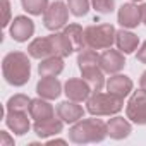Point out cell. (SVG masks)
Instances as JSON below:
<instances>
[{
  "label": "cell",
  "mask_w": 146,
  "mask_h": 146,
  "mask_svg": "<svg viewBox=\"0 0 146 146\" xmlns=\"http://www.w3.org/2000/svg\"><path fill=\"white\" fill-rule=\"evenodd\" d=\"M107 136V124L100 119H81L69 129V139L76 144L102 143Z\"/></svg>",
  "instance_id": "3"
},
{
  "label": "cell",
  "mask_w": 146,
  "mask_h": 146,
  "mask_svg": "<svg viewBox=\"0 0 146 146\" xmlns=\"http://www.w3.org/2000/svg\"><path fill=\"white\" fill-rule=\"evenodd\" d=\"M0 146H14V139L5 131H0Z\"/></svg>",
  "instance_id": "29"
},
{
  "label": "cell",
  "mask_w": 146,
  "mask_h": 146,
  "mask_svg": "<svg viewBox=\"0 0 146 146\" xmlns=\"http://www.w3.org/2000/svg\"><path fill=\"white\" fill-rule=\"evenodd\" d=\"M78 67L81 70V78L90 84V88L95 91H102L107 84L105 72L100 67V53L91 48H84L78 55Z\"/></svg>",
  "instance_id": "2"
},
{
  "label": "cell",
  "mask_w": 146,
  "mask_h": 146,
  "mask_svg": "<svg viewBox=\"0 0 146 146\" xmlns=\"http://www.w3.org/2000/svg\"><path fill=\"white\" fill-rule=\"evenodd\" d=\"M84 112L86 110L78 102H72L69 98L57 105V117H60L65 124H76L78 120L84 117Z\"/></svg>",
  "instance_id": "11"
},
{
  "label": "cell",
  "mask_w": 146,
  "mask_h": 146,
  "mask_svg": "<svg viewBox=\"0 0 146 146\" xmlns=\"http://www.w3.org/2000/svg\"><path fill=\"white\" fill-rule=\"evenodd\" d=\"M29 105H31V98L28 95L17 93V95L9 98L5 110L7 112H29Z\"/></svg>",
  "instance_id": "24"
},
{
  "label": "cell",
  "mask_w": 146,
  "mask_h": 146,
  "mask_svg": "<svg viewBox=\"0 0 146 146\" xmlns=\"http://www.w3.org/2000/svg\"><path fill=\"white\" fill-rule=\"evenodd\" d=\"M29 112H7L5 113V125L16 134V136H24L29 129V119H28Z\"/></svg>",
  "instance_id": "16"
},
{
  "label": "cell",
  "mask_w": 146,
  "mask_h": 146,
  "mask_svg": "<svg viewBox=\"0 0 146 146\" xmlns=\"http://www.w3.org/2000/svg\"><path fill=\"white\" fill-rule=\"evenodd\" d=\"M2 74L5 81L14 88H21L28 84L31 78V60L28 53L9 52L2 60Z\"/></svg>",
  "instance_id": "1"
},
{
  "label": "cell",
  "mask_w": 146,
  "mask_h": 146,
  "mask_svg": "<svg viewBox=\"0 0 146 146\" xmlns=\"http://www.w3.org/2000/svg\"><path fill=\"white\" fill-rule=\"evenodd\" d=\"M69 11L72 16L76 17H83L90 12V7H91V0H69Z\"/></svg>",
  "instance_id": "26"
},
{
  "label": "cell",
  "mask_w": 146,
  "mask_h": 146,
  "mask_svg": "<svg viewBox=\"0 0 146 146\" xmlns=\"http://www.w3.org/2000/svg\"><path fill=\"white\" fill-rule=\"evenodd\" d=\"M23 9L31 16H41L48 9V0H21Z\"/></svg>",
  "instance_id": "25"
},
{
  "label": "cell",
  "mask_w": 146,
  "mask_h": 146,
  "mask_svg": "<svg viewBox=\"0 0 146 146\" xmlns=\"http://www.w3.org/2000/svg\"><path fill=\"white\" fill-rule=\"evenodd\" d=\"M139 86L143 88V90H146V70L141 74V78H139Z\"/></svg>",
  "instance_id": "32"
},
{
  "label": "cell",
  "mask_w": 146,
  "mask_h": 146,
  "mask_svg": "<svg viewBox=\"0 0 146 146\" xmlns=\"http://www.w3.org/2000/svg\"><path fill=\"white\" fill-rule=\"evenodd\" d=\"M100 67L103 69L105 74H117L125 67L124 53L119 48L117 50L107 48L103 53H100Z\"/></svg>",
  "instance_id": "10"
},
{
  "label": "cell",
  "mask_w": 146,
  "mask_h": 146,
  "mask_svg": "<svg viewBox=\"0 0 146 146\" xmlns=\"http://www.w3.org/2000/svg\"><path fill=\"white\" fill-rule=\"evenodd\" d=\"M117 21L122 28L125 29H132L137 28L141 24V14H139V7L136 4H124L119 12H117Z\"/></svg>",
  "instance_id": "14"
},
{
  "label": "cell",
  "mask_w": 146,
  "mask_h": 146,
  "mask_svg": "<svg viewBox=\"0 0 146 146\" xmlns=\"http://www.w3.org/2000/svg\"><path fill=\"white\" fill-rule=\"evenodd\" d=\"M29 117L33 120H43V119H50L55 117V108L50 103V100H45L41 96L33 98L31 105H29Z\"/></svg>",
  "instance_id": "20"
},
{
  "label": "cell",
  "mask_w": 146,
  "mask_h": 146,
  "mask_svg": "<svg viewBox=\"0 0 146 146\" xmlns=\"http://www.w3.org/2000/svg\"><path fill=\"white\" fill-rule=\"evenodd\" d=\"M139 14H141V23L146 26V2H143L139 5Z\"/></svg>",
  "instance_id": "31"
},
{
  "label": "cell",
  "mask_w": 146,
  "mask_h": 146,
  "mask_svg": "<svg viewBox=\"0 0 146 146\" xmlns=\"http://www.w3.org/2000/svg\"><path fill=\"white\" fill-rule=\"evenodd\" d=\"M131 2H144V0H131Z\"/></svg>",
  "instance_id": "34"
},
{
  "label": "cell",
  "mask_w": 146,
  "mask_h": 146,
  "mask_svg": "<svg viewBox=\"0 0 146 146\" xmlns=\"http://www.w3.org/2000/svg\"><path fill=\"white\" fill-rule=\"evenodd\" d=\"M69 5L64 0H55L43 14V26L50 31H58L65 28L69 23Z\"/></svg>",
  "instance_id": "6"
},
{
  "label": "cell",
  "mask_w": 146,
  "mask_h": 146,
  "mask_svg": "<svg viewBox=\"0 0 146 146\" xmlns=\"http://www.w3.org/2000/svg\"><path fill=\"white\" fill-rule=\"evenodd\" d=\"M64 124H65V122H64L60 117H58V119L50 117V119H43V120H35L33 131H35V134H36L38 137L48 139V137H52V136L60 134V132L64 131Z\"/></svg>",
  "instance_id": "12"
},
{
  "label": "cell",
  "mask_w": 146,
  "mask_h": 146,
  "mask_svg": "<svg viewBox=\"0 0 146 146\" xmlns=\"http://www.w3.org/2000/svg\"><path fill=\"white\" fill-rule=\"evenodd\" d=\"M105 88H107L108 93H113V95H117V96H120V98H125V96H129V95L132 93L134 83H132V79H131L129 76L119 74V72H117V74H112V76L108 78Z\"/></svg>",
  "instance_id": "13"
},
{
  "label": "cell",
  "mask_w": 146,
  "mask_h": 146,
  "mask_svg": "<svg viewBox=\"0 0 146 146\" xmlns=\"http://www.w3.org/2000/svg\"><path fill=\"white\" fill-rule=\"evenodd\" d=\"M136 58H137L141 64H146V41L137 48V55H136Z\"/></svg>",
  "instance_id": "30"
},
{
  "label": "cell",
  "mask_w": 146,
  "mask_h": 146,
  "mask_svg": "<svg viewBox=\"0 0 146 146\" xmlns=\"http://www.w3.org/2000/svg\"><path fill=\"white\" fill-rule=\"evenodd\" d=\"M48 38H50V43H52L53 55H58V57H64L65 58V57H69V55L74 53V50H72V46H70V43H69V40L65 38L64 33L53 31L52 35H48Z\"/></svg>",
  "instance_id": "23"
},
{
  "label": "cell",
  "mask_w": 146,
  "mask_h": 146,
  "mask_svg": "<svg viewBox=\"0 0 146 146\" xmlns=\"http://www.w3.org/2000/svg\"><path fill=\"white\" fill-rule=\"evenodd\" d=\"M107 131H108V136L115 141H120V139H125L131 132H132V125L129 122V119H124V117H112L108 122H107Z\"/></svg>",
  "instance_id": "18"
},
{
  "label": "cell",
  "mask_w": 146,
  "mask_h": 146,
  "mask_svg": "<svg viewBox=\"0 0 146 146\" xmlns=\"http://www.w3.org/2000/svg\"><path fill=\"white\" fill-rule=\"evenodd\" d=\"M36 93L45 100H57L62 95V83L57 78H41L36 83Z\"/></svg>",
  "instance_id": "15"
},
{
  "label": "cell",
  "mask_w": 146,
  "mask_h": 146,
  "mask_svg": "<svg viewBox=\"0 0 146 146\" xmlns=\"http://www.w3.org/2000/svg\"><path fill=\"white\" fill-rule=\"evenodd\" d=\"M91 7L98 14H110L115 11V0H91Z\"/></svg>",
  "instance_id": "27"
},
{
  "label": "cell",
  "mask_w": 146,
  "mask_h": 146,
  "mask_svg": "<svg viewBox=\"0 0 146 146\" xmlns=\"http://www.w3.org/2000/svg\"><path fill=\"white\" fill-rule=\"evenodd\" d=\"M9 23H12L11 21V2L9 0H4V23H2V26L7 28Z\"/></svg>",
  "instance_id": "28"
},
{
  "label": "cell",
  "mask_w": 146,
  "mask_h": 146,
  "mask_svg": "<svg viewBox=\"0 0 146 146\" xmlns=\"http://www.w3.org/2000/svg\"><path fill=\"white\" fill-rule=\"evenodd\" d=\"M65 143H67L65 139H50L46 144H65Z\"/></svg>",
  "instance_id": "33"
},
{
  "label": "cell",
  "mask_w": 146,
  "mask_h": 146,
  "mask_svg": "<svg viewBox=\"0 0 146 146\" xmlns=\"http://www.w3.org/2000/svg\"><path fill=\"white\" fill-rule=\"evenodd\" d=\"M62 33L69 40V43H70V46H72L74 52H81V50L86 48V45H84V29L79 24H76V23L74 24H67Z\"/></svg>",
  "instance_id": "22"
},
{
  "label": "cell",
  "mask_w": 146,
  "mask_h": 146,
  "mask_svg": "<svg viewBox=\"0 0 146 146\" xmlns=\"http://www.w3.org/2000/svg\"><path fill=\"white\" fill-rule=\"evenodd\" d=\"M125 117L136 125H146V90L139 88L131 93L125 105Z\"/></svg>",
  "instance_id": "7"
},
{
  "label": "cell",
  "mask_w": 146,
  "mask_h": 146,
  "mask_svg": "<svg viewBox=\"0 0 146 146\" xmlns=\"http://www.w3.org/2000/svg\"><path fill=\"white\" fill-rule=\"evenodd\" d=\"M9 33L14 41L17 43H26L33 35H35V23L28 16H16L11 23Z\"/></svg>",
  "instance_id": "8"
},
{
  "label": "cell",
  "mask_w": 146,
  "mask_h": 146,
  "mask_svg": "<svg viewBox=\"0 0 146 146\" xmlns=\"http://www.w3.org/2000/svg\"><path fill=\"white\" fill-rule=\"evenodd\" d=\"M115 45L117 48L124 53V55H129V53H134L139 46V38L137 35L131 33L129 29L122 28L115 33Z\"/></svg>",
  "instance_id": "19"
},
{
  "label": "cell",
  "mask_w": 146,
  "mask_h": 146,
  "mask_svg": "<svg viewBox=\"0 0 146 146\" xmlns=\"http://www.w3.org/2000/svg\"><path fill=\"white\" fill-rule=\"evenodd\" d=\"M115 33H117V29L110 23L98 24V26H95V24L88 26V28H84V45H86V48H91V50L112 48V45L115 43Z\"/></svg>",
  "instance_id": "5"
},
{
  "label": "cell",
  "mask_w": 146,
  "mask_h": 146,
  "mask_svg": "<svg viewBox=\"0 0 146 146\" xmlns=\"http://www.w3.org/2000/svg\"><path fill=\"white\" fill-rule=\"evenodd\" d=\"M64 70V57L50 55L46 58H41L38 64V74L40 78H57Z\"/></svg>",
  "instance_id": "17"
},
{
  "label": "cell",
  "mask_w": 146,
  "mask_h": 146,
  "mask_svg": "<svg viewBox=\"0 0 146 146\" xmlns=\"http://www.w3.org/2000/svg\"><path fill=\"white\" fill-rule=\"evenodd\" d=\"M28 55L31 58H46L50 55H53L52 52V43H50V38L48 36H43V38H35L29 45H28Z\"/></svg>",
  "instance_id": "21"
},
{
  "label": "cell",
  "mask_w": 146,
  "mask_h": 146,
  "mask_svg": "<svg viewBox=\"0 0 146 146\" xmlns=\"http://www.w3.org/2000/svg\"><path fill=\"white\" fill-rule=\"evenodd\" d=\"M122 108H124V98H120L113 93H108V91L107 93L95 91L86 100V112L95 117L117 115Z\"/></svg>",
  "instance_id": "4"
},
{
  "label": "cell",
  "mask_w": 146,
  "mask_h": 146,
  "mask_svg": "<svg viewBox=\"0 0 146 146\" xmlns=\"http://www.w3.org/2000/svg\"><path fill=\"white\" fill-rule=\"evenodd\" d=\"M64 93H65V96L69 100L81 103V102H86L90 98V95L93 93V90L90 88V84L83 78H70L64 84Z\"/></svg>",
  "instance_id": "9"
}]
</instances>
